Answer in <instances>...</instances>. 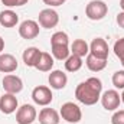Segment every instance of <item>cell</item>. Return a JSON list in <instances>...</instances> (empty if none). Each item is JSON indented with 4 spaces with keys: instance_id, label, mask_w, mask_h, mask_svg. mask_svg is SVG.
I'll return each mask as SVG.
<instances>
[{
    "instance_id": "obj_1",
    "label": "cell",
    "mask_w": 124,
    "mask_h": 124,
    "mask_svg": "<svg viewBox=\"0 0 124 124\" xmlns=\"http://www.w3.org/2000/svg\"><path fill=\"white\" fill-rule=\"evenodd\" d=\"M102 91V82L100 78L91 77L87 81L78 84L75 88V97L84 105H94L100 101Z\"/></svg>"
},
{
    "instance_id": "obj_2",
    "label": "cell",
    "mask_w": 124,
    "mask_h": 124,
    "mask_svg": "<svg viewBox=\"0 0 124 124\" xmlns=\"http://www.w3.org/2000/svg\"><path fill=\"white\" fill-rule=\"evenodd\" d=\"M51 52L52 56L58 61H65L71 55L69 49V38L65 32H55L51 38Z\"/></svg>"
},
{
    "instance_id": "obj_3",
    "label": "cell",
    "mask_w": 124,
    "mask_h": 124,
    "mask_svg": "<svg viewBox=\"0 0 124 124\" xmlns=\"http://www.w3.org/2000/svg\"><path fill=\"white\" fill-rule=\"evenodd\" d=\"M108 6L102 0H91L85 7V16L90 20H101L107 16Z\"/></svg>"
},
{
    "instance_id": "obj_4",
    "label": "cell",
    "mask_w": 124,
    "mask_h": 124,
    "mask_svg": "<svg viewBox=\"0 0 124 124\" xmlns=\"http://www.w3.org/2000/svg\"><path fill=\"white\" fill-rule=\"evenodd\" d=\"M59 116L62 117V120H65L66 123L77 124V123H79L81 118H82V111H81V108L77 104L68 101V102L62 104Z\"/></svg>"
},
{
    "instance_id": "obj_5",
    "label": "cell",
    "mask_w": 124,
    "mask_h": 124,
    "mask_svg": "<svg viewBox=\"0 0 124 124\" xmlns=\"http://www.w3.org/2000/svg\"><path fill=\"white\" fill-rule=\"evenodd\" d=\"M38 23H39V26L43 28V29H52V28H55V26L59 23V15H58V12L54 10L52 7L43 9V10L39 12Z\"/></svg>"
},
{
    "instance_id": "obj_6",
    "label": "cell",
    "mask_w": 124,
    "mask_h": 124,
    "mask_svg": "<svg viewBox=\"0 0 124 124\" xmlns=\"http://www.w3.org/2000/svg\"><path fill=\"white\" fill-rule=\"evenodd\" d=\"M52 91L49 87H45V85H38L33 88L32 91V100L36 105H40V107H46L52 102Z\"/></svg>"
},
{
    "instance_id": "obj_7",
    "label": "cell",
    "mask_w": 124,
    "mask_h": 124,
    "mask_svg": "<svg viewBox=\"0 0 124 124\" xmlns=\"http://www.w3.org/2000/svg\"><path fill=\"white\" fill-rule=\"evenodd\" d=\"M104 110L107 111H116L118 107H120V102H121V95L117 90H107L104 94H101V98H100Z\"/></svg>"
},
{
    "instance_id": "obj_8",
    "label": "cell",
    "mask_w": 124,
    "mask_h": 124,
    "mask_svg": "<svg viewBox=\"0 0 124 124\" xmlns=\"http://www.w3.org/2000/svg\"><path fill=\"white\" fill-rule=\"evenodd\" d=\"M38 117L36 108L31 104H23L16 110V123L17 124H32Z\"/></svg>"
},
{
    "instance_id": "obj_9",
    "label": "cell",
    "mask_w": 124,
    "mask_h": 124,
    "mask_svg": "<svg viewBox=\"0 0 124 124\" xmlns=\"http://www.w3.org/2000/svg\"><path fill=\"white\" fill-rule=\"evenodd\" d=\"M1 84H3L4 91L9 93V94H15V95H16V94H19L23 90V81H22L17 75H13V74L4 75Z\"/></svg>"
},
{
    "instance_id": "obj_10",
    "label": "cell",
    "mask_w": 124,
    "mask_h": 124,
    "mask_svg": "<svg viewBox=\"0 0 124 124\" xmlns=\"http://www.w3.org/2000/svg\"><path fill=\"white\" fill-rule=\"evenodd\" d=\"M108 43L105 42V39L102 38H95L93 39V42L90 43V54L97 56V58H101V59H107L108 58Z\"/></svg>"
},
{
    "instance_id": "obj_11",
    "label": "cell",
    "mask_w": 124,
    "mask_h": 124,
    "mask_svg": "<svg viewBox=\"0 0 124 124\" xmlns=\"http://www.w3.org/2000/svg\"><path fill=\"white\" fill-rule=\"evenodd\" d=\"M39 23L38 22H35V20H31V19H28V20H25V22H22L20 23V26H19V35H20V38H23V39H35L38 35H39Z\"/></svg>"
},
{
    "instance_id": "obj_12",
    "label": "cell",
    "mask_w": 124,
    "mask_h": 124,
    "mask_svg": "<svg viewBox=\"0 0 124 124\" xmlns=\"http://www.w3.org/2000/svg\"><path fill=\"white\" fill-rule=\"evenodd\" d=\"M17 98L15 94H9L6 93L4 95L0 97V111L3 114H13L17 110Z\"/></svg>"
},
{
    "instance_id": "obj_13",
    "label": "cell",
    "mask_w": 124,
    "mask_h": 124,
    "mask_svg": "<svg viewBox=\"0 0 124 124\" xmlns=\"http://www.w3.org/2000/svg\"><path fill=\"white\" fill-rule=\"evenodd\" d=\"M48 81H49V85L51 88L54 90H63L68 84V77L65 72H62L59 69H55L49 74L48 77Z\"/></svg>"
},
{
    "instance_id": "obj_14",
    "label": "cell",
    "mask_w": 124,
    "mask_h": 124,
    "mask_svg": "<svg viewBox=\"0 0 124 124\" xmlns=\"http://www.w3.org/2000/svg\"><path fill=\"white\" fill-rule=\"evenodd\" d=\"M17 59L10 54H0V72L12 74L17 69Z\"/></svg>"
},
{
    "instance_id": "obj_15",
    "label": "cell",
    "mask_w": 124,
    "mask_h": 124,
    "mask_svg": "<svg viewBox=\"0 0 124 124\" xmlns=\"http://www.w3.org/2000/svg\"><path fill=\"white\" fill-rule=\"evenodd\" d=\"M61 116L54 108H42L39 113V123L40 124H59Z\"/></svg>"
},
{
    "instance_id": "obj_16",
    "label": "cell",
    "mask_w": 124,
    "mask_h": 124,
    "mask_svg": "<svg viewBox=\"0 0 124 124\" xmlns=\"http://www.w3.org/2000/svg\"><path fill=\"white\" fill-rule=\"evenodd\" d=\"M40 54H42V51H39V49L35 48V46H31V48H26V49L23 51L22 59H23V62H25L26 66L35 68L36 63H38V61H39V58H40Z\"/></svg>"
},
{
    "instance_id": "obj_17",
    "label": "cell",
    "mask_w": 124,
    "mask_h": 124,
    "mask_svg": "<svg viewBox=\"0 0 124 124\" xmlns=\"http://www.w3.org/2000/svg\"><path fill=\"white\" fill-rule=\"evenodd\" d=\"M19 23V15L10 9L0 12V25L3 28H15Z\"/></svg>"
},
{
    "instance_id": "obj_18",
    "label": "cell",
    "mask_w": 124,
    "mask_h": 124,
    "mask_svg": "<svg viewBox=\"0 0 124 124\" xmlns=\"http://www.w3.org/2000/svg\"><path fill=\"white\" fill-rule=\"evenodd\" d=\"M71 54L84 58L90 54V45L84 39H75L71 45Z\"/></svg>"
},
{
    "instance_id": "obj_19",
    "label": "cell",
    "mask_w": 124,
    "mask_h": 124,
    "mask_svg": "<svg viewBox=\"0 0 124 124\" xmlns=\"http://www.w3.org/2000/svg\"><path fill=\"white\" fill-rule=\"evenodd\" d=\"M35 68L38 71H40V72H49L54 68V56L51 54H48V52H42Z\"/></svg>"
},
{
    "instance_id": "obj_20",
    "label": "cell",
    "mask_w": 124,
    "mask_h": 124,
    "mask_svg": "<svg viewBox=\"0 0 124 124\" xmlns=\"http://www.w3.org/2000/svg\"><path fill=\"white\" fill-rule=\"evenodd\" d=\"M85 63H87V66H88L90 71L100 72V71H102L107 66V59H101V58H97V56H94L91 54H88L87 59H85Z\"/></svg>"
},
{
    "instance_id": "obj_21",
    "label": "cell",
    "mask_w": 124,
    "mask_h": 124,
    "mask_svg": "<svg viewBox=\"0 0 124 124\" xmlns=\"http://www.w3.org/2000/svg\"><path fill=\"white\" fill-rule=\"evenodd\" d=\"M82 58L81 56H77V55H69L66 59H65V69L68 72H77L82 68Z\"/></svg>"
},
{
    "instance_id": "obj_22",
    "label": "cell",
    "mask_w": 124,
    "mask_h": 124,
    "mask_svg": "<svg viewBox=\"0 0 124 124\" xmlns=\"http://www.w3.org/2000/svg\"><path fill=\"white\" fill-rule=\"evenodd\" d=\"M111 81H113V85H114L117 90H124V69L116 71V72L113 74Z\"/></svg>"
},
{
    "instance_id": "obj_23",
    "label": "cell",
    "mask_w": 124,
    "mask_h": 124,
    "mask_svg": "<svg viewBox=\"0 0 124 124\" xmlns=\"http://www.w3.org/2000/svg\"><path fill=\"white\" fill-rule=\"evenodd\" d=\"M113 51H114L116 56L120 59V62L124 61V38H120L118 40H116V43L113 46Z\"/></svg>"
},
{
    "instance_id": "obj_24",
    "label": "cell",
    "mask_w": 124,
    "mask_h": 124,
    "mask_svg": "<svg viewBox=\"0 0 124 124\" xmlns=\"http://www.w3.org/2000/svg\"><path fill=\"white\" fill-rule=\"evenodd\" d=\"M29 0H1V3L7 7H19V6H25Z\"/></svg>"
},
{
    "instance_id": "obj_25",
    "label": "cell",
    "mask_w": 124,
    "mask_h": 124,
    "mask_svg": "<svg viewBox=\"0 0 124 124\" xmlns=\"http://www.w3.org/2000/svg\"><path fill=\"white\" fill-rule=\"evenodd\" d=\"M111 124H124V110H118L113 114Z\"/></svg>"
},
{
    "instance_id": "obj_26",
    "label": "cell",
    "mask_w": 124,
    "mask_h": 124,
    "mask_svg": "<svg viewBox=\"0 0 124 124\" xmlns=\"http://www.w3.org/2000/svg\"><path fill=\"white\" fill-rule=\"evenodd\" d=\"M66 0H43V3L46 4V6H49V7H58V6H61L63 4Z\"/></svg>"
},
{
    "instance_id": "obj_27",
    "label": "cell",
    "mask_w": 124,
    "mask_h": 124,
    "mask_svg": "<svg viewBox=\"0 0 124 124\" xmlns=\"http://www.w3.org/2000/svg\"><path fill=\"white\" fill-rule=\"evenodd\" d=\"M116 20H117V25L124 29V12H120V13L117 15V19H116Z\"/></svg>"
},
{
    "instance_id": "obj_28",
    "label": "cell",
    "mask_w": 124,
    "mask_h": 124,
    "mask_svg": "<svg viewBox=\"0 0 124 124\" xmlns=\"http://www.w3.org/2000/svg\"><path fill=\"white\" fill-rule=\"evenodd\" d=\"M3 49H4V39L0 36V52H1Z\"/></svg>"
},
{
    "instance_id": "obj_29",
    "label": "cell",
    "mask_w": 124,
    "mask_h": 124,
    "mask_svg": "<svg viewBox=\"0 0 124 124\" xmlns=\"http://www.w3.org/2000/svg\"><path fill=\"white\" fill-rule=\"evenodd\" d=\"M120 7H121V10L124 12V0H120Z\"/></svg>"
},
{
    "instance_id": "obj_30",
    "label": "cell",
    "mask_w": 124,
    "mask_h": 124,
    "mask_svg": "<svg viewBox=\"0 0 124 124\" xmlns=\"http://www.w3.org/2000/svg\"><path fill=\"white\" fill-rule=\"evenodd\" d=\"M121 101L124 102V90H123V93H121Z\"/></svg>"
},
{
    "instance_id": "obj_31",
    "label": "cell",
    "mask_w": 124,
    "mask_h": 124,
    "mask_svg": "<svg viewBox=\"0 0 124 124\" xmlns=\"http://www.w3.org/2000/svg\"><path fill=\"white\" fill-rule=\"evenodd\" d=\"M121 65H123V66H124V61H121Z\"/></svg>"
},
{
    "instance_id": "obj_32",
    "label": "cell",
    "mask_w": 124,
    "mask_h": 124,
    "mask_svg": "<svg viewBox=\"0 0 124 124\" xmlns=\"http://www.w3.org/2000/svg\"><path fill=\"white\" fill-rule=\"evenodd\" d=\"M0 97H1V95H0Z\"/></svg>"
}]
</instances>
